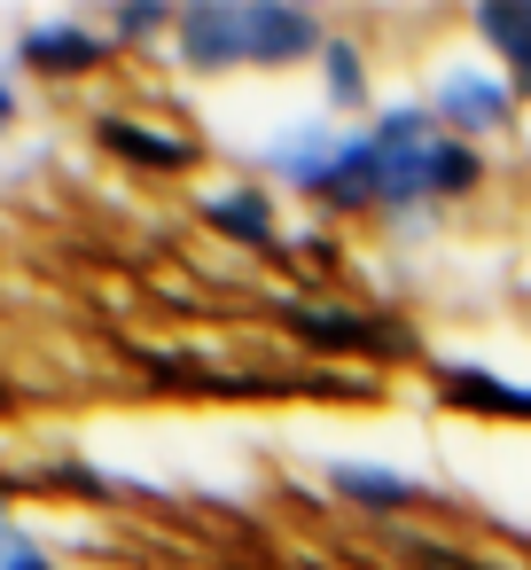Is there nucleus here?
Returning a JSON list of instances; mask_svg holds the SVG:
<instances>
[{
  "instance_id": "f257e3e1",
  "label": "nucleus",
  "mask_w": 531,
  "mask_h": 570,
  "mask_svg": "<svg viewBox=\"0 0 531 570\" xmlns=\"http://www.w3.org/2000/svg\"><path fill=\"white\" fill-rule=\"evenodd\" d=\"M430 118L453 134V141H484L515 118V79L484 71V63H445L437 87H430Z\"/></svg>"
},
{
  "instance_id": "f03ea898",
  "label": "nucleus",
  "mask_w": 531,
  "mask_h": 570,
  "mask_svg": "<svg viewBox=\"0 0 531 570\" xmlns=\"http://www.w3.org/2000/svg\"><path fill=\"white\" fill-rule=\"evenodd\" d=\"M289 328L321 352H375V360H406L414 328L406 321H375L360 305H289Z\"/></svg>"
},
{
  "instance_id": "7ed1b4c3",
  "label": "nucleus",
  "mask_w": 531,
  "mask_h": 570,
  "mask_svg": "<svg viewBox=\"0 0 531 570\" xmlns=\"http://www.w3.org/2000/svg\"><path fill=\"white\" fill-rule=\"evenodd\" d=\"M243 40H250V63L258 71H282V63H305L328 48L321 17L297 9V0H243Z\"/></svg>"
},
{
  "instance_id": "20e7f679",
  "label": "nucleus",
  "mask_w": 531,
  "mask_h": 570,
  "mask_svg": "<svg viewBox=\"0 0 531 570\" xmlns=\"http://www.w3.org/2000/svg\"><path fill=\"white\" fill-rule=\"evenodd\" d=\"M173 48H180L188 71H235V63H250L243 0H188L180 24H173Z\"/></svg>"
},
{
  "instance_id": "39448f33",
  "label": "nucleus",
  "mask_w": 531,
  "mask_h": 570,
  "mask_svg": "<svg viewBox=\"0 0 531 570\" xmlns=\"http://www.w3.org/2000/svg\"><path fill=\"white\" fill-rule=\"evenodd\" d=\"M17 56H24L40 79H79V71H95V63H110V40H102L95 24H79V17H48V24L24 32Z\"/></svg>"
},
{
  "instance_id": "423d86ee",
  "label": "nucleus",
  "mask_w": 531,
  "mask_h": 570,
  "mask_svg": "<svg viewBox=\"0 0 531 570\" xmlns=\"http://www.w3.org/2000/svg\"><path fill=\"white\" fill-rule=\"evenodd\" d=\"M313 204L336 212V219H352V212H383V157H375L367 134H352V141L336 149V165L313 180Z\"/></svg>"
},
{
  "instance_id": "0eeeda50",
  "label": "nucleus",
  "mask_w": 531,
  "mask_h": 570,
  "mask_svg": "<svg viewBox=\"0 0 531 570\" xmlns=\"http://www.w3.org/2000/svg\"><path fill=\"white\" fill-rule=\"evenodd\" d=\"M344 141H352V134H336L328 118H305V126L274 134V141L258 149V165H266V173H282L289 188H305V196H313V180L336 165V149H344Z\"/></svg>"
},
{
  "instance_id": "6e6552de",
  "label": "nucleus",
  "mask_w": 531,
  "mask_h": 570,
  "mask_svg": "<svg viewBox=\"0 0 531 570\" xmlns=\"http://www.w3.org/2000/svg\"><path fill=\"white\" fill-rule=\"evenodd\" d=\"M204 227H219V235L243 243V250H274V243H282L274 196H266V188H243V180H219V188L204 196Z\"/></svg>"
},
{
  "instance_id": "1a4fd4ad",
  "label": "nucleus",
  "mask_w": 531,
  "mask_h": 570,
  "mask_svg": "<svg viewBox=\"0 0 531 570\" xmlns=\"http://www.w3.org/2000/svg\"><path fill=\"white\" fill-rule=\"evenodd\" d=\"M437 399H453L469 414H515V422H531V383H508V375L469 367V360H437Z\"/></svg>"
},
{
  "instance_id": "9d476101",
  "label": "nucleus",
  "mask_w": 531,
  "mask_h": 570,
  "mask_svg": "<svg viewBox=\"0 0 531 570\" xmlns=\"http://www.w3.org/2000/svg\"><path fill=\"white\" fill-rule=\"evenodd\" d=\"M95 141L110 149V157H126V165H141V173H180L196 149L180 141V134H149L141 118H95Z\"/></svg>"
},
{
  "instance_id": "9b49d317",
  "label": "nucleus",
  "mask_w": 531,
  "mask_h": 570,
  "mask_svg": "<svg viewBox=\"0 0 531 570\" xmlns=\"http://www.w3.org/2000/svg\"><path fill=\"white\" fill-rule=\"evenodd\" d=\"M328 484L352 500V508H375V515H399V508H414L422 492H414V476H399V469H383V461H336L328 469Z\"/></svg>"
},
{
  "instance_id": "f8f14e48",
  "label": "nucleus",
  "mask_w": 531,
  "mask_h": 570,
  "mask_svg": "<svg viewBox=\"0 0 531 570\" xmlns=\"http://www.w3.org/2000/svg\"><path fill=\"white\" fill-rule=\"evenodd\" d=\"M476 40L515 63V79H531V0H484L476 9Z\"/></svg>"
},
{
  "instance_id": "ddd939ff",
  "label": "nucleus",
  "mask_w": 531,
  "mask_h": 570,
  "mask_svg": "<svg viewBox=\"0 0 531 570\" xmlns=\"http://www.w3.org/2000/svg\"><path fill=\"white\" fill-rule=\"evenodd\" d=\"M321 95H328V110H360L367 102V56H360V40L328 32V48H321Z\"/></svg>"
},
{
  "instance_id": "4468645a",
  "label": "nucleus",
  "mask_w": 531,
  "mask_h": 570,
  "mask_svg": "<svg viewBox=\"0 0 531 570\" xmlns=\"http://www.w3.org/2000/svg\"><path fill=\"white\" fill-rule=\"evenodd\" d=\"M430 188H437V204H445V196H476V188H484V157H476V141L437 134V141H430Z\"/></svg>"
},
{
  "instance_id": "2eb2a0df",
  "label": "nucleus",
  "mask_w": 531,
  "mask_h": 570,
  "mask_svg": "<svg viewBox=\"0 0 531 570\" xmlns=\"http://www.w3.org/2000/svg\"><path fill=\"white\" fill-rule=\"evenodd\" d=\"M173 24H180V9H157V0H118V9H110V40H126V48L165 40Z\"/></svg>"
},
{
  "instance_id": "dca6fc26",
  "label": "nucleus",
  "mask_w": 531,
  "mask_h": 570,
  "mask_svg": "<svg viewBox=\"0 0 531 570\" xmlns=\"http://www.w3.org/2000/svg\"><path fill=\"white\" fill-rule=\"evenodd\" d=\"M0 570H63V562H56L40 539H24V531H17V539H0Z\"/></svg>"
},
{
  "instance_id": "f3484780",
  "label": "nucleus",
  "mask_w": 531,
  "mask_h": 570,
  "mask_svg": "<svg viewBox=\"0 0 531 570\" xmlns=\"http://www.w3.org/2000/svg\"><path fill=\"white\" fill-rule=\"evenodd\" d=\"M289 243H297V258H321V266H328V258H336V243H328V235H321V227H305V235H289Z\"/></svg>"
},
{
  "instance_id": "a211bd4d",
  "label": "nucleus",
  "mask_w": 531,
  "mask_h": 570,
  "mask_svg": "<svg viewBox=\"0 0 531 570\" xmlns=\"http://www.w3.org/2000/svg\"><path fill=\"white\" fill-rule=\"evenodd\" d=\"M17 126V87H9V71H0V134Z\"/></svg>"
},
{
  "instance_id": "6ab92c4d",
  "label": "nucleus",
  "mask_w": 531,
  "mask_h": 570,
  "mask_svg": "<svg viewBox=\"0 0 531 570\" xmlns=\"http://www.w3.org/2000/svg\"><path fill=\"white\" fill-rule=\"evenodd\" d=\"M523 87H531V79H523Z\"/></svg>"
}]
</instances>
